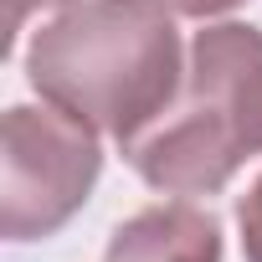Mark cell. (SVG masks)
Instances as JSON below:
<instances>
[{"mask_svg":"<svg viewBox=\"0 0 262 262\" xmlns=\"http://www.w3.org/2000/svg\"><path fill=\"white\" fill-rule=\"evenodd\" d=\"M252 155H262V31L221 21L190 41L175 103L123 144V160L165 195H216Z\"/></svg>","mask_w":262,"mask_h":262,"instance_id":"cell-2","label":"cell"},{"mask_svg":"<svg viewBox=\"0 0 262 262\" xmlns=\"http://www.w3.org/2000/svg\"><path fill=\"white\" fill-rule=\"evenodd\" d=\"M103 262H221V221L190 201L144 206L108 236Z\"/></svg>","mask_w":262,"mask_h":262,"instance_id":"cell-4","label":"cell"},{"mask_svg":"<svg viewBox=\"0 0 262 262\" xmlns=\"http://www.w3.org/2000/svg\"><path fill=\"white\" fill-rule=\"evenodd\" d=\"M155 6H165L170 16H190V21H206V16H226V11L247 6V0H155Z\"/></svg>","mask_w":262,"mask_h":262,"instance_id":"cell-7","label":"cell"},{"mask_svg":"<svg viewBox=\"0 0 262 262\" xmlns=\"http://www.w3.org/2000/svg\"><path fill=\"white\" fill-rule=\"evenodd\" d=\"M26 82L98 134L128 144L185 82L180 31L155 0H77L31 31Z\"/></svg>","mask_w":262,"mask_h":262,"instance_id":"cell-1","label":"cell"},{"mask_svg":"<svg viewBox=\"0 0 262 262\" xmlns=\"http://www.w3.org/2000/svg\"><path fill=\"white\" fill-rule=\"evenodd\" d=\"M103 175L98 128L41 98L16 103L0 123V231L6 242H41L62 231Z\"/></svg>","mask_w":262,"mask_h":262,"instance_id":"cell-3","label":"cell"},{"mask_svg":"<svg viewBox=\"0 0 262 262\" xmlns=\"http://www.w3.org/2000/svg\"><path fill=\"white\" fill-rule=\"evenodd\" d=\"M236 231H242V257L247 262H262V175L236 201Z\"/></svg>","mask_w":262,"mask_h":262,"instance_id":"cell-5","label":"cell"},{"mask_svg":"<svg viewBox=\"0 0 262 262\" xmlns=\"http://www.w3.org/2000/svg\"><path fill=\"white\" fill-rule=\"evenodd\" d=\"M67 6H77V0H6V52L16 47V36L26 31L36 11H67Z\"/></svg>","mask_w":262,"mask_h":262,"instance_id":"cell-6","label":"cell"}]
</instances>
